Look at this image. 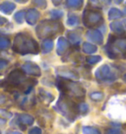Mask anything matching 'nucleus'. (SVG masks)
Instances as JSON below:
<instances>
[{
  "mask_svg": "<svg viewBox=\"0 0 126 134\" xmlns=\"http://www.w3.org/2000/svg\"><path fill=\"white\" fill-rule=\"evenodd\" d=\"M57 110L62 115L68 118L70 121H73L77 115L79 114V105L65 95H61L59 98L57 105H56Z\"/></svg>",
  "mask_w": 126,
  "mask_h": 134,
  "instance_id": "obj_1",
  "label": "nucleus"
},
{
  "mask_svg": "<svg viewBox=\"0 0 126 134\" xmlns=\"http://www.w3.org/2000/svg\"><path fill=\"white\" fill-rule=\"evenodd\" d=\"M58 88L61 90L63 95L67 97H75V98H84L85 90L80 84L62 79L58 81Z\"/></svg>",
  "mask_w": 126,
  "mask_h": 134,
  "instance_id": "obj_2",
  "label": "nucleus"
},
{
  "mask_svg": "<svg viewBox=\"0 0 126 134\" xmlns=\"http://www.w3.org/2000/svg\"><path fill=\"white\" fill-rule=\"evenodd\" d=\"M106 47H109L107 54L111 58H116L120 54H122V57L126 56V38H116L113 36H109Z\"/></svg>",
  "mask_w": 126,
  "mask_h": 134,
  "instance_id": "obj_3",
  "label": "nucleus"
},
{
  "mask_svg": "<svg viewBox=\"0 0 126 134\" xmlns=\"http://www.w3.org/2000/svg\"><path fill=\"white\" fill-rule=\"evenodd\" d=\"M96 76L98 79H101L102 81H112L116 78L108 65H102L100 67L96 72Z\"/></svg>",
  "mask_w": 126,
  "mask_h": 134,
  "instance_id": "obj_4",
  "label": "nucleus"
},
{
  "mask_svg": "<svg viewBox=\"0 0 126 134\" xmlns=\"http://www.w3.org/2000/svg\"><path fill=\"white\" fill-rule=\"evenodd\" d=\"M87 37L90 41L96 42V43H101L102 42V36L98 31H90L87 34Z\"/></svg>",
  "mask_w": 126,
  "mask_h": 134,
  "instance_id": "obj_5",
  "label": "nucleus"
},
{
  "mask_svg": "<svg viewBox=\"0 0 126 134\" xmlns=\"http://www.w3.org/2000/svg\"><path fill=\"white\" fill-rule=\"evenodd\" d=\"M101 21V16L97 14H89L87 21H85L86 26H94L97 25L99 22Z\"/></svg>",
  "mask_w": 126,
  "mask_h": 134,
  "instance_id": "obj_6",
  "label": "nucleus"
},
{
  "mask_svg": "<svg viewBox=\"0 0 126 134\" xmlns=\"http://www.w3.org/2000/svg\"><path fill=\"white\" fill-rule=\"evenodd\" d=\"M68 47V42L64 38H60L58 41V44H57V52L58 54H62L63 52L66 50Z\"/></svg>",
  "mask_w": 126,
  "mask_h": 134,
  "instance_id": "obj_7",
  "label": "nucleus"
},
{
  "mask_svg": "<svg viewBox=\"0 0 126 134\" xmlns=\"http://www.w3.org/2000/svg\"><path fill=\"white\" fill-rule=\"evenodd\" d=\"M97 49H98L97 46H94V44H91V43H88V42L84 43V46H83V50H84L86 53H89V54L96 52Z\"/></svg>",
  "mask_w": 126,
  "mask_h": 134,
  "instance_id": "obj_8",
  "label": "nucleus"
},
{
  "mask_svg": "<svg viewBox=\"0 0 126 134\" xmlns=\"http://www.w3.org/2000/svg\"><path fill=\"white\" fill-rule=\"evenodd\" d=\"M83 132H84V134H101L100 130L96 127H93V126H84Z\"/></svg>",
  "mask_w": 126,
  "mask_h": 134,
  "instance_id": "obj_9",
  "label": "nucleus"
},
{
  "mask_svg": "<svg viewBox=\"0 0 126 134\" xmlns=\"http://www.w3.org/2000/svg\"><path fill=\"white\" fill-rule=\"evenodd\" d=\"M21 121L23 123H25V124H33V122H34V117L31 116V115H28V114H25V115H22L21 116Z\"/></svg>",
  "mask_w": 126,
  "mask_h": 134,
  "instance_id": "obj_10",
  "label": "nucleus"
},
{
  "mask_svg": "<svg viewBox=\"0 0 126 134\" xmlns=\"http://www.w3.org/2000/svg\"><path fill=\"white\" fill-rule=\"evenodd\" d=\"M90 97H91V99H92L93 100H101L104 99V94L101 92L92 93Z\"/></svg>",
  "mask_w": 126,
  "mask_h": 134,
  "instance_id": "obj_11",
  "label": "nucleus"
},
{
  "mask_svg": "<svg viewBox=\"0 0 126 134\" xmlns=\"http://www.w3.org/2000/svg\"><path fill=\"white\" fill-rule=\"evenodd\" d=\"M99 61H101V56H89L87 58V62H89L90 64H95L98 63Z\"/></svg>",
  "mask_w": 126,
  "mask_h": 134,
  "instance_id": "obj_12",
  "label": "nucleus"
},
{
  "mask_svg": "<svg viewBox=\"0 0 126 134\" xmlns=\"http://www.w3.org/2000/svg\"><path fill=\"white\" fill-rule=\"evenodd\" d=\"M52 46L53 43L51 41H46V42H43V48H44V52H48L52 49Z\"/></svg>",
  "mask_w": 126,
  "mask_h": 134,
  "instance_id": "obj_13",
  "label": "nucleus"
},
{
  "mask_svg": "<svg viewBox=\"0 0 126 134\" xmlns=\"http://www.w3.org/2000/svg\"><path fill=\"white\" fill-rule=\"evenodd\" d=\"M88 111V105L87 104H80L79 105V113H86Z\"/></svg>",
  "mask_w": 126,
  "mask_h": 134,
  "instance_id": "obj_14",
  "label": "nucleus"
},
{
  "mask_svg": "<svg viewBox=\"0 0 126 134\" xmlns=\"http://www.w3.org/2000/svg\"><path fill=\"white\" fill-rule=\"evenodd\" d=\"M105 131H106V134H121V131L118 130L117 128H109Z\"/></svg>",
  "mask_w": 126,
  "mask_h": 134,
  "instance_id": "obj_15",
  "label": "nucleus"
},
{
  "mask_svg": "<svg viewBox=\"0 0 126 134\" xmlns=\"http://www.w3.org/2000/svg\"><path fill=\"white\" fill-rule=\"evenodd\" d=\"M30 134H42V130L38 127H35V128L30 130Z\"/></svg>",
  "mask_w": 126,
  "mask_h": 134,
  "instance_id": "obj_16",
  "label": "nucleus"
},
{
  "mask_svg": "<svg viewBox=\"0 0 126 134\" xmlns=\"http://www.w3.org/2000/svg\"><path fill=\"white\" fill-rule=\"evenodd\" d=\"M10 134H21L20 132H11Z\"/></svg>",
  "mask_w": 126,
  "mask_h": 134,
  "instance_id": "obj_17",
  "label": "nucleus"
},
{
  "mask_svg": "<svg viewBox=\"0 0 126 134\" xmlns=\"http://www.w3.org/2000/svg\"><path fill=\"white\" fill-rule=\"evenodd\" d=\"M124 80H125V82H126V74L124 75Z\"/></svg>",
  "mask_w": 126,
  "mask_h": 134,
  "instance_id": "obj_18",
  "label": "nucleus"
}]
</instances>
